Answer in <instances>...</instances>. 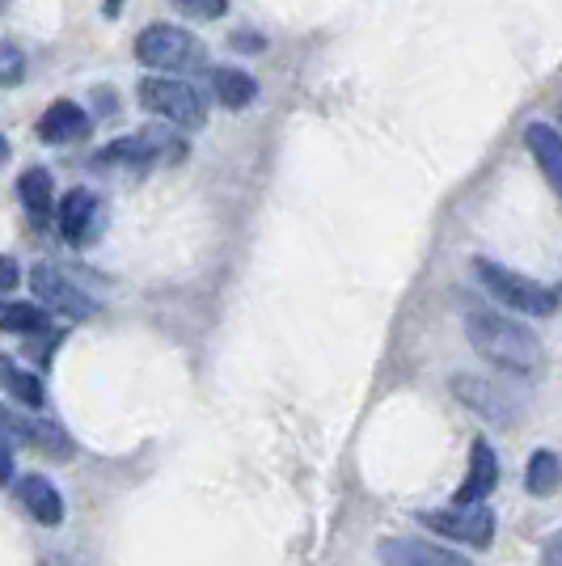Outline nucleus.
<instances>
[{
    "instance_id": "nucleus-6",
    "label": "nucleus",
    "mask_w": 562,
    "mask_h": 566,
    "mask_svg": "<svg viewBox=\"0 0 562 566\" xmlns=\"http://www.w3.org/2000/svg\"><path fill=\"white\" fill-rule=\"evenodd\" d=\"M30 287H34V296H39L51 313H60V317H72V322L97 317L94 296H90L85 287H76V283H72L60 266H51V262H39V266L30 271Z\"/></svg>"
},
{
    "instance_id": "nucleus-14",
    "label": "nucleus",
    "mask_w": 562,
    "mask_h": 566,
    "mask_svg": "<svg viewBox=\"0 0 562 566\" xmlns=\"http://www.w3.org/2000/svg\"><path fill=\"white\" fill-rule=\"evenodd\" d=\"M524 144H529L533 161H538L541 174H545V182H550V187H559V178H562V140H559V132H554L550 123H529V127H524Z\"/></svg>"
},
{
    "instance_id": "nucleus-25",
    "label": "nucleus",
    "mask_w": 562,
    "mask_h": 566,
    "mask_svg": "<svg viewBox=\"0 0 562 566\" xmlns=\"http://www.w3.org/2000/svg\"><path fill=\"white\" fill-rule=\"evenodd\" d=\"M9 153H13V148H9V140L0 136V169H4V161H9Z\"/></svg>"
},
{
    "instance_id": "nucleus-9",
    "label": "nucleus",
    "mask_w": 562,
    "mask_h": 566,
    "mask_svg": "<svg viewBox=\"0 0 562 566\" xmlns=\"http://www.w3.org/2000/svg\"><path fill=\"white\" fill-rule=\"evenodd\" d=\"M381 563L385 566H473L466 554L448 549V545H431L423 537H385L381 542Z\"/></svg>"
},
{
    "instance_id": "nucleus-16",
    "label": "nucleus",
    "mask_w": 562,
    "mask_h": 566,
    "mask_svg": "<svg viewBox=\"0 0 562 566\" xmlns=\"http://www.w3.org/2000/svg\"><path fill=\"white\" fill-rule=\"evenodd\" d=\"M452 394L473 406V410H482V415H491V419H503V415H512L516 406L499 389H495L491 380H478V377H457L452 380Z\"/></svg>"
},
{
    "instance_id": "nucleus-8",
    "label": "nucleus",
    "mask_w": 562,
    "mask_h": 566,
    "mask_svg": "<svg viewBox=\"0 0 562 566\" xmlns=\"http://www.w3.org/2000/svg\"><path fill=\"white\" fill-rule=\"evenodd\" d=\"M0 440L4 444H30V449H43L48 457H72V440L48 419H25L22 410L4 406L0 401Z\"/></svg>"
},
{
    "instance_id": "nucleus-26",
    "label": "nucleus",
    "mask_w": 562,
    "mask_h": 566,
    "mask_svg": "<svg viewBox=\"0 0 562 566\" xmlns=\"http://www.w3.org/2000/svg\"><path fill=\"white\" fill-rule=\"evenodd\" d=\"M118 9H123V0H106V13H111V18H115Z\"/></svg>"
},
{
    "instance_id": "nucleus-24",
    "label": "nucleus",
    "mask_w": 562,
    "mask_h": 566,
    "mask_svg": "<svg viewBox=\"0 0 562 566\" xmlns=\"http://www.w3.org/2000/svg\"><path fill=\"white\" fill-rule=\"evenodd\" d=\"M9 482H13V452L0 440V486H9Z\"/></svg>"
},
{
    "instance_id": "nucleus-12",
    "label": "nucleus",
    "mask_w": 562,
    "mask_h": 566,
    "mask_svg": "<svg viewBox=\"0 0 562 566\" xmlns=\"http://www.w3.org/2000/svg\"><path fill=\"white\" fill-rule=\"evenodd\" d=\"M495 486H499V457L487 440H473V452H469V470L466 482L457 491V503H487Z\"/></svg>"
},
{
    "instance_id": "nucleus-3",
    "label": "nucleus",
    "mask_w": 562,
    "mask_h": 566,
    "mask_svg": "<svg viewBox=\"0 0 562 566\" xmlns=\"http://www.w3.org/2000/svg\"><path fill=\"white\" fill-rule=\"evenodd\" d=\"M136 60L144 69L157 72H190V69H208V48L183 30V25L153 22L136 34Z\"/></svg>"
},
{
    "instance_id": "nucleus-17",
    "label": "nucleus",
    "mask_w": 562,
    "mask_h": 566,
    "mask_svg": "<svg viewBox=\"0 0 562 566\" xmlns=\"http://www.w3.org/2000/svg\"><path fill=\"white\" fill-rule=\"evenodd\" d=\"M18 199H22V208L30 212V220H48L51 216V203H55V187H51V174L48 169H25L22 178H18Z\"/></svg>"
},
{
    "instance_id": "nucleus-4",
    "label": "nucleus",
    "mask_w": 562,
    "mask_h": 566,
    "mask_svg": "<svg viewBox=\"0 0 562 566\" xmlns=\"http://www.w3.org/2000/svg\"><path fill=\"white\" fill-rule=\"evenodd\" d=\"M140 102L144 111L162 115L165 123H178V127H204L208 123V102L204 94L187 85V81H174V76H144L140 81Z\"/></svg>"
},
{
    "instance_id": "nucleus-21",
    "label": "nucleus",
    "mask_w": 562,
    "mask_h": 566,
    "mask_svg": "<svg viewBox=\"0 0 562 566\" xmlns=\"http://www.w3.org/2000/svg\"><path fill=\"white\" fill-rule=\"evenodd\" d=\"M22 81H25L22 48H13L9 39H0V85H4V90H13V85H22Z\"/></svg>"
},
{
    "instance_id": "nucleus-19",
    "label": "nucleus",
    "mask_w": 562,
    "mask_h": 566,
    "mask_svg": "<svg viewBox=\"0 0 562 566\" xmlns=\"http://www.w3.org/2000/svg\"><path fill=\"white\" fill-rule=\"evenodd\" d=\"M524 486H529V495H538V499L554 495V491H559V452L554 449L533 452V461H529V470H524Z\"/></svg>"
},
{
    "instance_id": "nucleus-13",
    "label": "nucleus",
    "mask_w": 562,
    "mask_h": 566,
    "mask_svg": "<svg viewBox=\"0 0 562 566\" xmlns=\"http://www.w3.org/2000/svg\"><path fill=\"white\" fill-rule=\"evenodd\" d=\"M90 115L76 106V102H51L48 115L39 118V136L48 144H76L90 136Z\"/></svg>"
},
{
    "instance_id": "nucleus-5",
    "label": "nucleus",
    "mask_w": 562,
    "mask_h": 566,
    "mask_svg": "<svg viewBox=\"0 0 562 566\" xmlns=\"http://www.w3.org/2000/svg\"><path fill=\"white\" fill-rule=\"evenodd\" d=\"M419 520L431 533H440L457 545H469V549H487L495 542V512L487 503H452L440 512H423Z\"/></svg>"
},
{
    "instance_id": "nucleus-2",
    "label": "nucleus",
    "mask_w": 562,
    "mask_h": 566,
    "mask_svg": "<svg viewBox=\"0 0 562 566\" xmlns=\"http://www.w3.org/2000/svg\"><path fill=\"white\" fill-rule=\"evenodd\" d=\"M473 271H478V280H482V287L491 292L495 301L503 308H512V313H524V317H554L559 313V292L550 283L529 280V275H520V271L491 259H473Z\"/></svg>"
},
{
    "instance_id": "nucleus-10",
    "label": "nucleus",
    "mask_w": 562,
    "mask_h": 566,
    "mask_svg": "<svg viewBox=\"0 0 562 566\" xmlns=\"http://www.w3.org/2000/svg\"><path fill=\"white\" fill-rule=\"evenodd\" d=\"M97 212H102V203H97L94 190H85V187L69 190V195L60 199V233H64V241H72V245L94 241Z\"/></svg>"
},
{
    "instance_id": "nucleus-15",
    "label": "nucleus",
    "mask_w": 562,
    "mask_h": 566,
    "mask_svg": "<svg viewBox=\"0 0 562 566\" xmlns=\"http://www.w3.org/2000/svg\"><path fill=\"white\" fill-rule=\"evenodd\" d=\"M211 94L225 111H246L258 97V81L241 69H216L211 72Z\"/></svg>"
},
{
    "instance_id": "nucleus-18",
    "label": "nucleus",
    "mask_w": 562,
    "mask_h": 566,
    "mask_svg": "<svg viewBox=\"0 0 562 566\" xmlns=\"http://www.w3.org/2000/svg\"><path fill=\"white\" fill-rule=\"evenodd\" d=\"M0 380L9 385V394L22 401L25 410H43L48 406V389H43V380L34 377V373H25V368H18L13 359H4L0 355Z\"/></svg>"
},
{
    "instance_id": "nucleus-20",
    "label": "nucleus",
    "mask_w": 562,
    "mask_h": 566,
    "mask_svg": "<svg viewBox=\"0 0 562 566\" xmlns=\"http://www.w3.org/2000/svg\"><path fill=\"white\" fill-rule=\"evenodd\" d=\"M0 331L39 334V331H48V313L39 305H25V301H4V305H0Z\"/></svg>"
},
{
    "instance_id": "nucleus-7",
    "label": "nucleus",
    "mask_w": 562,
    "mask_h": 566,
    "mask_svg": "<svg viewBox=\"0 0 562 566\" xmlns=\"http://www.w3.org/2000/svg\"><path fill=\"white\" fill-rule=\"evenodd\" d=\"M165 153H169V157H183V144L174 140L169 132H157V127H148V132H136V136H127V140L106 144V148L97 153V166L144 169V166H153V161H162Z\"/></svg>"
},
{
    "instance_id": "nucleus-11",
    "label": "nucleus",
    "mask_w": 562,
    "mask_h": 566,
    "mask_svg": "<svg viewBox=\"0 0 562 566\" xmlns=\"http://www.w3.org/2000/svg\"><path fill=\"white\" fill-rule=\"evenodd\" d=\"M13 491H18L25 512L39 520L43 528H60V524H64V495H60V486H51V478L25 473V478H18Z\"/></svg>"
},
{
    "instance_id": "nucleus-23",
    "label": "nucleus",
    "mask_w": 562,
    "mask_h": 566,
    "mask_svg": "<svg viewBox=\"0 0 562 566\" xmlns=\"http://www.w3.org/2000/svg\"><path fill=\"white\" fill-rule=\"evenodd\" d=\"M18 283H22V266H18L13 259H0V296L13 292Z\"/></svg>"
},
{
    "instance_id": "nucleus-22",
    "label": "nucleus",
    "mask_w": 562,
    "mask_h": 566,
    "mask_svg": "<svg viewBox=\"0 0 562 566\" xmlns=\"http://www.w3.org/2000/svg\"><path fill=\"white\" fill-rule=\"evenodd\" d=\"M187 18L195 22H216V18H225V9H229V0H174Z\"/></svg>"
},
{
    "instance_id": "nucleus-1",
    "label": "nucleus",
    "mask_w": 562,
    "mask_h": 566,
    "mask_svg": "<svg viewBox=\"0 0 562 566\" xmlns=\"http://www.w3.org/2000/svg\"><path fill=\"white\" fill-rule=\"evenodd\" d=\"M466 334L473 343V352H482L495 368L516 373V377H529L541 368V343L529 326H520L512 317L495 313V308H466Z\"/></svg>"
}]
</instances>
